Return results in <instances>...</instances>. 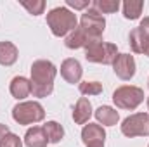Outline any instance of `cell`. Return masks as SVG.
I'll return each instance as SVG.
<instances>
[{"label": "cell", "mask_w": 149, "mask_h": 147, "mask_svg": "<svg viewBox=\"0 0 149 147\" xmlns=\"http://www.w3.org/2000/svg\"><path fill=\"white\" fill-rule=\"evenodd\" d=\"M118 55V47L114 43H104L102 40H88L85 45V59L88 62L109 66Z\"/></svg>", "instance_id": "3957f363"}, {"label": "cell", "mask_w": 149, "mask_h": 147, "mask_svg": "<svg viewBox=\"0 0 149 147\" xmlns=\"http://www.w3.org/2000/svg\"><path fill=\"white\" fill-rule=\"evenodd\" d=\"M21 5L33 16H40L43 14V9H45V2L43 0H33V2H28V0H23Z\"/></svg>", "instance_id": "7402d4cb"}, {"label": "cell", "mask_w": 149, "mask_h": 147, "mask_svg": "<svg viewBox=\"0 0 149 147\" xmlns=\"http://www.w3.org/2000/svg\"><path fill=\"white\" fill-rule=\"evenodd\" d=\"M9 133H10V132H9V126L3 125V123H0V144H2V140H3Z\"/></svg>", "instance_id": "d4e9b609"}, {"label": "cell", "mask_w": 149, "mask_h": 147, "mask_svg": "<svg viewBox=\"0 0 149 147\" xmlns=\"http://www.w3.org/2000/svg\"><path fill=\"white\" fill-rule=\"evenodd\" d=\"M87 147H104V144H92V146H87Z\"/></svg>", "instance_id": "83f0119b"}, {"label": "cell", "mask_w": 149, "mask_h": 147, "mask_svg": "<svg viewBox=\"0 0 149 147\" xmlns=\"http://www.w3.org/2000/svg\"><path fill=\"white\" fill-rule=\"evenodd\" d=\"M148 147H149V146H148Z\"/></svg>", "instance_id": "4dcf8cb0"}, {"label": "cell", "mask_w": 149, "mask_h": 147, "mask_svg": "<svg viewBox=\"0 0 149 147\" xmlns=\"http://www.w3.org/2000/svg\"><path fill=\"white\" fill-rule=\"evenodd\" d=\"M90 7L95 9L99 14H113L120 9V2L118 0H94Z\"/></svg>", "instance_id": "ffe728a7"}, {"label": "cell", "mask_w": 149, "mask_h": 147, "mask_svg": "<svg viewBox=\"0 0 149 147\" xmlns=\"http://www.w3.org/2000/svg\"><path fill=\"white\" fill-rule=\"evenodd\" d=\"M144 90L134 85H123L113 92V102L116 104V107L127 111L137 109L144 102Z\"/></svg>", "instance_id": "277c9868"}, {"label": "cell", "mask_w": 149, "mask_h": 147, "mask_svg": "<svg viewBox=\"0 0 149 147\" xmlns=\"http://www.w3.org/2000/svg\"><path fill=\"white\" fill-rule=\"evenodd\" d=\"M95 119L99 123H102L104 126H114L120 119V114L116 109H113L109 106H101L95 111Z\"/></svg>", "instance_id": "9a60e30c"}, {"label": "cell", "mask_w": 149, "mask_h": 147, "mask_svg": "<svg viewBox=\"0 0 149 147\" xmlns=\"http://www.w3.org/2000/svg\"><path fill=\"white\" fill-rule=\"evenodd\" d=\"M148 109H149V97H148Z\"/></svg>", "instance_id": "f1b7e54d"}, {"label": "cell", "mask_w": 149, "mask_h": 147, "mask_svg": "<svg viewBox=\"0 0 149 147\" xmlns=\"http://www.w3.org/2000/svg\"><path fill=\"white\" fill-rule=\"evenodd\" d=\"M56 66L50 61L38 59L31 64V94L33 97H49L54 92V78H56Z\"/></svg>", "instance_id": "6da1fadb"}, {"label": "cell", "mask_w": 149, "mask_h": 147, "mask_svg": "<svg viewBox=\"0 0 149 147\" xmlns=\"http://www.w3.org/2000/svg\"><path fill=\"white\" fill-rule=\"evenodd\" d=\"M76 14L66 7H56L47 14V24L54 37H68L76 28Z\"/></svg>", "instance_id": "7a4b0ae2"}, {"label": "cell", "mask_w": 149, "mask_h": 147, "mask_svg": "<svg viewBox=\"0 0 149 147\" xmlns=\"http://www.w3.org/2000/svg\"><path fill=\"white\" fill-rule=\"evenodd\" d=\"M121 133L128 139L149 137V112H135L123 119Z\"/></svg>", "instance_id": "52a82bcc"}, {"label": "cell", "mask_w": 149, "mask_h": 147, "mask_svg": "<svg viewBox=\"0 0 149 147\" xmlns=\"http://www.w3.org/2000/svg\"><path fill=\"white\" fill-rule=\"evenodd\" d=\"M43 130H45V135H47V139H49L50 144H57L64 137V128L57 121H47L43 125Z\"/></svg>", "instance_id": "ac0fdd59"}, {"label": "cell", "mask_w": 149, "mask_h": 147, "mask_svg": "<svg viewBox=\"0 0 149 147\" xmlns=\"http://www.w3.org/2000/svg\"><path fill=\"white\" fill-rule=\"evenodd\" d=\"M81 74H83L81 64L76 59H66V61H63V64H61V76L68 83H78L81 80Z\"/></svg>", "instance_id": "30bf717a"}, {"label": "cell", "mask_w": 149, "mask_h": 147, "mask_svg": "<svg viewBox=\"0 0 149 147\" xmlns=\"http://www.w3.org/2000/svg\"><path fill=\"white\" fill-rule=\"evenodd\" d=\"M87 42H88V38H87V35H85L83 31H81V28H74L73 31L64 38V45H66L68 49H71V50H76V49L85 47Z\"/></svg>", "instance_id": "e0dca14e"}, {"label": "cell", "mask_w": 149, "mask_h": 147, "mask_svg": "<svg viewBox=\"0 0 149 147\" xmlns=\"http://www.w3.org/2000/svg\"><path fill=\"white\" fill-rule=\"evenodd\" d=\"M148 83H149V81H148Z\"/></svg>", "instance_id": "f546056e"}, {"label": "cell", "mask_w": 149, "mask_h": 147, "mask_svg": "<svg viewBox=\"0 0 149 147\" xmlns=\"http://www.w3.org/2000/svg\"><path fill=\"white\" fill-rule=\"evenodd\" d=\"M0 147H23V142H21V139H19L16 133H9V135L2 140Z\"/></svg>", "instance_id": "603a6c76"}, {"label": "cell", "mask_w": 149, "mask_h": 147, "mask_svg": "<svg viewBox=\"0 0 149 147\" xmlns=\"http://www.w3.org/2000/svg\"><path fill=\"white\" fill-rule=\"evenodd\" d=\"M106 139V132L101 125L97 123H88L83 126L81 130V140L85 146H92V144H104Z\"/></svg>", "instance_id": "9c48e42d"}, {"label": "cell", "mask_w": 149, "mask_h": 147, "mask_svg": "<svg viewBox=\"0 0 149 147\" xmlns=\"http://www.w3.org/2000/svg\"><path fill=\"white\" fill-rule=\"evenodd\" d=\"M144 55L149 57V37H148V43H146V49H144Z\"/></svg>", "instance_id": "4316f807"}, {"label": "cell", "mask_w": 149, "mask_h": 147, "mask_svg": "<svg viewBox=\"0 0 149 147\" xmlns=\"http://www.w3.org/2000/svg\"><path fill=\"white\" fill-rule=\"evenodd\" d=\"M90 3L92 2H88V0H66V5L73 7L74 10H83L87 7H90Z\"/></svg>", "instance_id": "cb8c5ba5"}, {"label": "cell", "mask_w": 149, "mask_h": 147, "mask_svg": "<svg viewBox=\"0 0 149 147\" xmlns=\"http://www.w3.org/2000/svg\"><path fill=\"white\" fill-rule=\"evenodd\" d=\"M24 144H26V147H47L49 139L45 135V130L42 126L28 128L24 133Z\"/></svg>", "instance_id": "4fadbf2b"}, {"label": "cell", "mask_w": 149, "mask_h": 147, "mask_svg": "<svg viewBox=\"0 0 149 147\" xmlns=\"http://www.w3.org/2000/svg\"><path fill=\"white\" fill-rule=\"evenodd\" d=\"M78 88L83 95H99V94H102V83H99V81H81L78 85Z\"/></svg>", "instance_id": "44dd1931"}, {"label": "cell", "mask_w": 149, "mask_h": 147, "mask_svg": "<svg viewBox=\"0 0 149 147\" xmlns=\"http://www.w3.org/2000/svg\"><path fill=\"white\" fill-rule=\"evenodd\" d=\"M9 90H10L12 97H16L17 101H23L31 94V83L24 76H16V78H12L10 85H9Z\"/></svg>", "instance_id": "8fae6325"}, {"label": "cell", "mask_w": 149, "mask_h": 147, "mask_svg": "<svg viewBox=\"0 0 149 147\" xmlns=\"http://www.w3.org/2000/svg\"><path fill=\"white\" fill-rule=\"evenodd\" d=\"M128 43H130V49L135 54H144V49H146V43H148V35L141 28H134L128 35Z\"/></svg>", "instance_id": "2e32d148"}, {"label": "cell", "mask_w": 149, "mask_h": 147, "mask_svg": "<svg viewBox=\"0 0 149 147\" xmlns=\"http://www.w3.org/2000/svg\"><path fill=\"white\" fill-rule=\"evenodd\" d=\"M12 118L19 125H31L40 123L45 118V111L40 102L28 101V102H19L12 107Z\"/></svg>", "instance_id": "5b68a950"}, {"label": "cell", "mask_w": 149, "mask_h": 147, "mask_svg": "<svg viewBox=\"0 0 149 147\" xmlns=\"http://www.w3.org/2000/svg\"><path fill=\"white\" fill-rule=\"evenodd\" d=\"M17 47L12 42H0V64L2 66H12L17 61Z\"/></svg>", "instance_id": "5bb4252c"}, {"label": "cell", "mask_w": 149, "mask_h": 147, "mask_svg": "<svg viewBox=\"0 0 149 147\" xmlns=\"http://www.w3.org/2000/svg\"><path fill=\"white\" fill-rule=\"evenodd\" d=\"M111 66H113L114 74L120 80H123V81L132 80L134 74H135V59L130 54H118Z\"/></svg>", "instance_id": "ba28073f"}, {"label": "cell", "mask_w": 149, "mask_h": 147, "mask_svg": "<svg viewBox=\"0 0 149 147\" xmlns=\"http://www.w3.org/2000/svg\"><path fill=\"white\" fill-rule=\"evenodd\" d=\"M144 9V2H134V0H127L123 2V16L127 19H139Z\"/></svg>", "instance_id": "d6986e66"}, {"label": "cell", "mask_w": 149, "mask_h": 147, "mask_svg": "<svg viewBox=\"0 0 149 147\" xmlns=\"http://www.w3.org/2000/svg\"><path fill=\"white\" fill-rule=\"evenodd\" d=\"M139 28L149 37V17H144V19L141 21V26H139Z\"/></svg>", "instance_id": "484cf974"}, {"label": "cell", "mask_w": 149, "mask_h": 147, "mask_svg": "<svg viewBox=\"0 0 149 147\" xmlns=\"http://www.w3.org/2000/svg\"><path fill=\"white\" fill-rule=\"evenodd\" d=\"M92 116V104L87 97H80L78 102L74 104L73 109V119L76 125H85Z\"/></svg>", "instance_id": "7c38bea8"}, {"label": "cell", "mask_w": 149, "mask_h": 147, "mask_svg": "<svg viewBox=\"0 0 149 147\" xmlns=\"http://www.w3.org/2000/svg\"><path fill=\"white\" fill-rule=\"evenodd\" d=\"M80 28L87 35L88 40H101L102 33H104V28H106V19L95 9L88 7V10H85L81 14Z\"/></svg>", "instance_id": "8992f818"}]
</instances>
